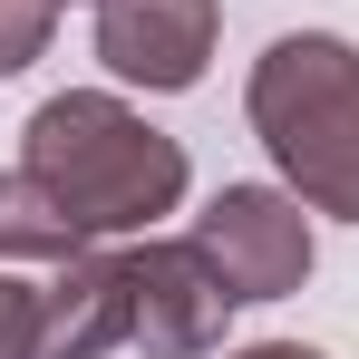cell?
Listing matches in <instances>:
<instances>
[{
	"instance_id": "6da1fadb",
	"label": "cell",
	"mask_w": 359,
	"mask_h": 359,
	"mask_svg": "<svg viewBox=\"0 0 359 359\" xmlns=\"http://www.w3.org/2000/svg\"><path fill=\"white\" fill-rule=\"evenodd\" d=\"M29 175L68 204V224L97 233H146L156 214L184 204V146L156 136L126 97H97V88H68L29 117Z\"/></svg>"
},
{
	"instance_id": "7a4b0ae2",
	"label": "cell",
	"mask_w": 359,
	"mask_h": 359,
	"mask_svg": "<svg viewBox=\"0 0 359 359\" xmlns=\"http://www.w3.org/2000/svg\"><path fill=\"white\" fill-rule=\"evenodd\" d=\"M252 136L311 214L359 224V49L330 29H292L252 59Z\"/></svg>"
},
{
	"instance_id": "3957f363",
	"label": "cell",
	"mask_w": 359,
	"mask_h": 359,
	"mask_svg": "<svg viewBox=\"0 0 359 359\" xmlns=\"http://www.w3.org/2000/svg\"><path fill=\"white\" fill-rule=\"evenodd\" d=\"M194 243H204V262L224 272L233 301H282V292L311 282L301 194H272V184H224V194L194 214Z\"/></svg>"
},
{
	"instance_id": "277c9868",
	"label": "cell",
	"mask_w": 359,
	"mask_h": 359,
	"mask_svg": "<svg viewBox=\"0 0 359 359\" xmlns=\"http://www.w3.org/2000/svg\"><path fill=\"white\" fill-rule=\"evenodd\" d=\"M126 301H136V330H126V350L146 359H204L224 350V311H233V292H224V272L204 262V243H136L126 252Z\"/></svg>"
},
{
	"instance_id": "5b68a950",
	"label": "cell",
	"mask_w": 359,
	"mask_h": 359,
	"mask_svg": "<svg viewBox=\"0 0 359 359\" xmlns=\"http://www.w3.org/2000/svg\"><path fill=\"white\" fill-rule=\"evenodd\" d=\"M214 0H97V59L126 88H194L214 59Z\"/></svg>"
},
{
	"instance_id": "8992f818",
	"label": "cell",
	"mask_w": 359,
	"mask_h": 359,
	"mask_svg": "<svg viewBox=\"0 0 359 359\" xmlns=\"http://www.w3.org/2000/svg\"><path fill=\"white\" fill-rule=\"evenodd\" d=\"M136 330L126 252H78L59 282H39V359H107Z\"/></svg>"
},
{
	"instance_id": "52a82bcc",
	"label": "cell",
	"mask_w": 359,
	"mask_h": 359,
	"mask_svg": "<svg viewBox=\"0 0 359 359\" xmlns=\"http://www.w3.org/2000/svg\"><path fill=\"white\" fill-rule=\"evenodd\" d=\"M10 252H20V262H78V252H88V233L68 224V204L29 175V165L0 175V262H10Z\"/></svg>"
},
{
	"instance_id": "ba28073f",
	"label": "cell",
	"mask_w": 359,
	"mask_h": 359,
	"mask_svg": "<svg viewBox=\"0 0 359 359\" xmlns=\"http://www.w3.org/2000/svg\"><path fill=\"white\" fill-rule=\"evenodd\" d=\"M49 29H59V0H0V78H20L39 59Z\"/></svg>"
},
{
	"instance_id": "9c48e42d",
	"label": "cell",
	"mask_w": 359,
	"mask_h": 359,
	"mask_svg": "<svg viewBox=\"0 0 359 359\" xmlns=\"http://www.w3.org/2000/svg\"><path fill=\"white\" fill-rule=\"evenodd\" d=\"M0 359H39V282L0 272Z\"/></svg>"
},
{
	"instance_id": "30bf717a",
	"label": "cell",
	"mask_w": 359,
	"mask_h": 359,
	"mask_svg": "<svg viewBox=\"0 0 359 359\" xmlns=\"http://www.w3.org/2000/svg\"><path fill=\"white\" fill-rule=\"evenodd\" d=\"M233 359H320V350H301V340H252V350H233Z\"/></svg>"
}]
</instances>
